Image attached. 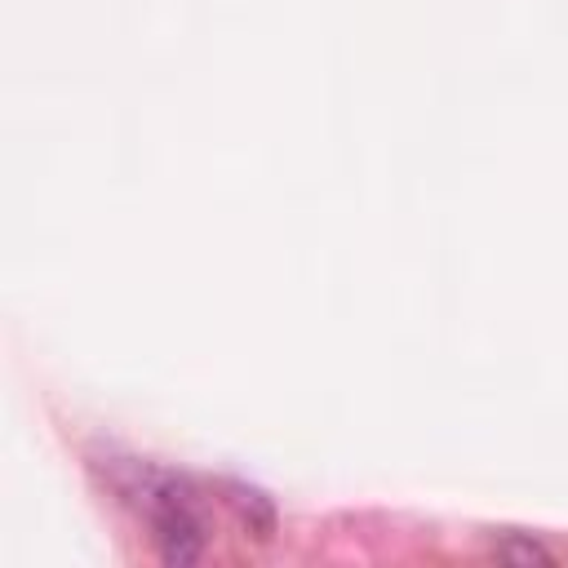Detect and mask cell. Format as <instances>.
<instances>
[{
  "mask_svg": "<svg viewBox=\"0 0 568 568\" xmlns=\"http://www.w3.org/2000/svg\"><path fill=\"white\" fill-rule=\"evenodd\" d=\"M124 493L146 515L164 564H195L204 555V515L186 479L164 475V470H138L133 484H124Z\"/></svg>",
  "mask_w": 568,
  "mask_h": 568,
  "instance_id": "6da1fadb",
  "label": "cell"
},
{
  "mask_svg": "<svg viewBox=\"0 0 568 568\" xmlns=\"http://www.w3.org/2000/svg\"><path fill=\"white\" fill-rule=\"evenodd\" d=\"M226 493H231L226 501H231V506H235V515L248 524V532L266 537V532H271V524H275V515H271L266 497H262V493H253V488H240V484H231Z\"/></svg>",
  "mask_w": 568,
  "mask_h": 568,
  "instance_id": "7a4b0ae2",
  "label": "cell"
},
{
  "mask_svg": "<svg viewBox=\"0 0 568 568\" xmlns=\"http://www.w3.org/2000/svg\"><path fill=\"white\" fill-rule=\"evenodd\" d=\"M497 555H501V559H550L537 541H532V546H497Z\"/></svg>",
  "mask_w": 568,
  "mask_h": 568,
  "instance_id": "3957f363",
  "label": "cell"
}]
</instances>
